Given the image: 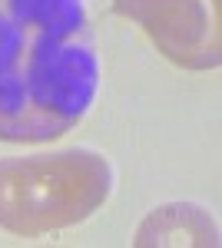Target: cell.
I'll return each mask as SVG.
<instances>
[{"label":"cell","mask_w":222,"mask_h":248,"mask_svg":"<svg viewBox=\"0 0 222 248\" xmlns=\"http://www.w3.org/2000/svg\"><path fill=\"white\" fill-rule=\"evenodd\" d=\"M100 60L83 0H0V139L50 142L86 116Z\"/></svg>","instance_id":"6da1fadb"},{"label":"cell","mask_w":222,"mask_h":248,"mask_svg":"<svg viewBox=\"0 0 222 248\" xmlns=\"http://www.w3.org/2000/svg\"><path fill=\"white\" fill-rule=\"evenodd\" d=\"M113 166L96 149L0 159V229L47 235L86 222L106 205Z\"/></svg>","instance_id":"7a4b0ae2"},{"label":"cell","mask_w":222,"mask_h":248,"mask_svg":"<svg viewBox=\"0 0 222 248\" xmlns=\"http://www.w3.org/2000/svg\"><path fill=\"white\" fill-rule=\"evenodd\" d=\"M113 14L139 23L156 50L183 70L222 63V0H113Z\"/></svg>","instance_id":"3957f363"},{"label":"cell","mask_w":222,"mask_h":248,"mask_svg":"<svg viewBox=\"0 0 222 248\" xmlns=\"http://www.w3.org/2000/svg\"><path fill=\"white\" fill-rule=\"evenodd\" d=\"M136 245H219L216 218L192 202H169L153 209L136 229Z\"/></svg>","instance_id":"277c9868"}]
</instances>
